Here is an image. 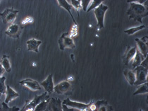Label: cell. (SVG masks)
<instances>
[{
  "mask_svg": "<svg viewBox=\"0 0 148 111\" xmlns=\"http://www.w3.org/2000/svg\"><path fill=\"white\" fill-rule=\"evenodd\" d=\"M127 2L130 4L129 9L126 12L129 16V19H133L135 21L142 23V19L148 14L147 1L145 4H140L130 1H127Z\"/></svg>",
  "mask_w": 148,
  "mask_h": 111,
  "instance_id": "cell-1",
  "label": "cell"
},
{
  "mask_svg": "<svg viewBox=\"0 0 148 111\" xmlns=\"http://www.w3.org/2000/svg\"><path fill=\"white\" fill-rule=\"evenodd\" d=\"M49 96L50 95L47 94L46 92L43 93L42 94L40 95V96H38V95H35V98L32 101H28L26 100L25 101V104L23 106V108L22 109H21V111H28V110H35V108H36V106L38 104L40 103L42 101H45L49 99Z\"/></svg>",
  "mask_w": 148,
  "mask_h": 111,
  "instance_id": "cell-2",
  "label": "cell"
},
{
  "mask_svg": "<svg viewBox=\"0 0 148 111\" xmlns=\"http://www.w3.org/2000/svg\"><path fill=\"white\" fill-rule=\"evenodd\" d=\"M18 12L19 11L15 10L14 7L10 8V9H6L4 12L1 13L0 14L3 23L5 25H12L15 21Z\"/></svg>",
  "mask_w": 148,
  "mask_h": 111,
  "instance_id": "cell-3",
  "label": "cell"
},
{
  "mask_svg": "<svg viewBox=\"0 0 148 111\" xmlns=\"http://www.w3.org/2000/svg\"><path fill=\"white\" fill-rule=\"evenodd\" d=\"M73 86L70 82L68 81H64L60 82L54 86V92L57 94L65 95V96H69L73 94Z\"/></svg>",
  "mask_w": 148,
  "mask_h": 111,
  "instance_id": "cell-4",
  "label": "cell"
},
{
  "mask_svg": "<svg viewBox=\"0 0 148 111\" xmlns=\"http://www.w3.org/2000/svg\"><path fill=\"white\" fill-rule=\"evenodd\" d=\"M107 9H108V6L104 4H100L98 7L95 8L93 9V12H94L95 15L96 19L97 20V26L98 29L100 30L104 27V15L105 13L107 12Z\"/></svg>",
  "mask_w": 148,
  "mask_h": 111,
  "instance_id": "cell-5",
  "label": "cell"
},
{
  "mask_svg": "<svg viewBox=\"0 0 148 111\" xmlns=\"http://www.w3.org/2000/svg\"><path fill=\"white\" fill-rule=\"evenodd\" d=\"M135 70V73H136V81H135V86H138V85L143 84V83L147 82V69L144 68L141 66H138Z\"/></svg>",
  "mask_w": 148,
  "mask_h": 111,
  "instance_id": "cell-6",
  "label": "cell"
},
{
  "mask_svg": "<svg viewBox=\"0 0 148 111\" xmlns=\"http://www.w3.org/2000/svg\"><path fill=\"white\" fill-rule=\"evenodd\" d=\"M58 43H59V48L61 50H64L66 48H71V49H74L75 48L73 39L69 36V32L63 33L62 36L59 38Z\"/></svg>",
  "mask_w": 148,
  "mask_h": 111,
  "instance_id": "cell-7",
  "label": "cell"
},
{
  "mask_svg": "<svg viewBox=\"0 0 148 111\" xmlns=\"http://www.w3.org/2000/svg\"><path fill=\"white\" fill-rule=\"evenodd\" d=\"M93 103H94V101H92L91 103L88 104H84L81 103L71 101L69 98L63 101V104H65V105L69 106V107L78 109V110H91V106L93 104Z\"/></svg>",
  "mask_w": 148,
  "mask_h": 111,
  "instance_id": "cell-8",
  "label": "cell"
},
{
  "mask_svg": "<svg viewBox=\"0 0 148 111\" xmlns=\"http://www.w3.org/2000/svg\"><path fill=\"white\" fill-rule=\"evenodd\" d=\"M23 28V25L18 23H13L8 28V29L5 31V34L11 38L17 39L20 37L21 34L22 29Z\"/></svg>",
  "mask_w": 148,
  "mask_h": 111,
  "instance_id": "cell-9",
  "label": "cell"
},
{
  "mask_svg": "<svg viewBox=\"0 0 148 111\" xmlns=\"http://www.w3.org/2000/svg\"><path fill=\"white\" fill-rule=\"evenodd\" d=\"M19 84L28 88L30 91H39L41 90V85L37 81L31 79H26L23 81H20L18 82Z\"/></svg>",
  "mask_w": 148,
  "mask_h": 111,
  "instance_id": "cell-10",
  "label": "cell"
},
{
  "mask_svg": "<svg viewBox=\"0 0 148 111\" xmlns=\"http://www.w3.org/2000/svg\"><path fill=\"white\" fill-rule=\"evenodd\" d=\"M62 102L61 100L57 98H49V102L47 104V110L49 111H62Z\"/></svg>",
  "mask_w": 148,
  "mask_h": 111,
  "instance_id": "cell-11",
  "label": "cell"
},
{
  "mask_svg": "<svg viewBox=\"0 0 148 111\" xmlns=\"http://www.w3.org/2000/svg\"><path fill=\"white\" fill-rule=\"evenodd\" d=\"M136 48H131V46H127V49L125 50V54L123 56V62L125 65H128L129 62L134 58L136 54Z\"/></svg>",
  "mask_w": 148,
  "mask_h": 111,
  "instance_id": "cell-12",
  "label": "cell"
},
{
  "mask_svg": "<svg viewBox=\"0 0 148 111\" xmlns=\"http://www.w3.org/2000/svg\"><path fill=\"white\" fill-rule=\"evenodd\" d=\"M52 74L48 75L47 78L46 79L45 81L40 83V85L44 87L45 90L47 93H49V94L50 95L52 94L54 91V83H53V79H52Z\"/></svg>",
  "mask_w": 148,
  "mask_h": 111,
  "instance_id": "cell-13",
  "label": "cell"
},
{
  "mask_svg": "<svg viewBox=\"0 0 148 111\" xmlns=\"http://www.w3.org/2000/svg\"><path fill=\"white\" fill-rule=\"evenodd\" d=\"M123 74H124L125 79L128 82V83L131 86H133L136 79V73H135L134 71L129 70V69H125L123 71Z\"/></svg>",
  "mask_w": 148,
  "mask_h": 111,
  "instance_id": "cell-14",
  "label": "cell"
},
{
  "mask_svg": "<svg viewBox=\"0 0 148 111\" xmlns=\"http://www.w3.org/2000/svg\"><path fill=\"white\" fill-rule=\"evenodd\" d=\"M27 46H28V51H34V52L38 53V48L41 45L42 41H38L35 39H30L26 42Z\"/></svg>",
  "mask_w": 148,
  "mask_h": 111,
  "instance_id": "cell-15",
  "label": "cell"
},
{
  "mask_svg": "<svg viewBox=\"0 0 148 111\" xmlns=\"http://www.w3.org/2000/svg\"><path fill=\"white\" fill-rule=\"evenodd\" d=\"M57 2H58V4H59V6H60V7H62V8H63V9H66V10L67 12L69 13L71 17V19H73L74 23H75V25H78L77 22L75 21V19H74L73 14H71V9H72V7H73L71 4H69V1H65V0H58Z\"/></svg>",
  "mask_w": 148,
  "mask_h": 111,
  "instance_id": "cell-16",
  "label": "cell"
},
{
  "mask_svg": "<svg viewBox=\"0 0 148 111\" xmlns=\"http://www.w3.org/2000/svg\"><path fill=\"white\" fill-rule=\"evenodd\" d=\"M136 41L137 45H138V47L139 48L138 50L140 51V52L144 56V57H147V53H148V50H147V44H146L145 43H144L142 40L139 39V38H136L135 39Z\"/></svg>",
  "mask_w": 148,
  "mask_h": 111,
  "instance_id": "cell-17",
  "label": "cell"
},
{
  "mask_svg": "<svg viewBox=\"0 0 148 111\" xmlns=\"http://www.w3.org/2000/svg\"><path fill=\"white\" fill-rule=\"evenodd\" d=\"M19 97V94L16 92L13 88H12L9 85H7V91H6V98L4 102L6 103H9L10 101H13V100L16 99V98Z\"/></svg>",
  "mask_w": 148,
  "mask_h": 111,
  "instance_id": "cell-18",
  "label": "cell"
},
{
  "mask_svg": "<svg viewBox=\"0 0 148 111\" xmlns=\"http://www.w3.org/2000/svg\"><path fill=\"white\" fill-rule=\"evenodd\" d=\"M145 57L140 52V51L138 50V48H137V50H136V54L134 57V59H133V64H132V67H133V69L136 68V67L140 65L141 62L144 60Z\"/></svg>",
  "mask_w": 148,
  "mask_h": 111,
  "instance_id": "cell-19",
  "label": "cell"
},
{
  "mask_svg": "<svg viewBox=\"0 0 148 111\" xmlns=\"http://www.w3.org/2000/svg\"><path fill=\"white\" fill-rule=\"evenodd\" d=\"M0 64L3 66V67L5 69L6 72H10L12 71V66H11L9 56L3 55Z\"/></svg>",
  "mask_w": 148,
  "mask_h": 111,
  "instance_id": "cell-20",
  "label": "cell"
},
{
  "mask_svg": "<svg viewBox=\"0 0 148 111\" xmlns=\"http://www.w3.org/2000/svg\"><path fill=\"white\" fill-rule=\"evenodd\" d=\"M138 86V88H137L136 92L133 94V96H136V95H138V94H147L148 92L147 82L143 83V84L138 85V86Z\"/></svg>",
  "mask_w": 148,
  "mask_h": 111,
  "instance_id": "cell-21",
  "label": "cell"
},
{
  "mask_svg": "<svg viewBox=\"0 0 148 111\" xmlns=\"http://www.w3.org/2000/svg\"><path fill=\"white\" fill-rule=\"evenodd\" d=\"M49 99L42 101L40 103H39L38 105L36 106V108H35V111L47 110V104H48V102H49Z\"/></svg>",
  "mask_w": 148,
  "mask_h": 111,
  "instance_id": "cell-22",
  "label": "cell"
},
{
  "mask_svg": "<svg viewBox=\"0 0 148 111\" xmlns=\"http://www.w3.org/2000/svg\"><path fill=\"white\" fill-rule=\"evenodd\" d=\"M145 28V26L144 25H142V26H140L134 27V28H129V29L125 30H124V33H126V34L129 35H133L134 33H136V32L139 31V30H140L144 29Z\"/></svg>",
  "mask_w": 148,
  "mask_h": 111,
  "instance_id": "cell-23",
  "label": "cell"
},
{
  "mask_svg": "<svg viewBox=\"0 0 148 111\" xmlns=\"http://www.w3.org/2000/svg\"><path fill=\"white\" fill-rule=\"evenodd\" d=\"M5 80V77H0V93L1 94H6V91H7V86H6L4 83Z\"/></svg>",
  "mask_w": 148,
  "mask_h": 111,
  "instance_id": "cell-24",
  "label": "cell"
},
{
  "mask_svg": "<svg viewBox=\"0 0 148 111\" xmlns=\"http://www.w3.org/2000/svg\"><path fill=\"white\" fill-rule=\"evenodd\" d=\"M70 2L71 3V5L75 9V12H77V14L79 17V9H80L82 8V5H81V1H79V0H71L70 1Z\"/></svg>",
  "mask_w": 148,
  "mask_h": 111,
  "instance_id": "cell-25",
  "label": "cell"
},
{
  "mask_svg": "<svg viewBox=\"0 0 148 111\" xmlns=\"http://www.w3.org/2000/svg\"><path fill=\"white\" fill-rule=\"evenodd\" d=\"M102 4V1H97V0H92V4L91 6L88 8V9L87 10V12H90V11L93 10L95 8H97L99 6L100 4Z\"/></svg>",
  "mask_w": 148,
  "mask_h": 111,
  "instance_id": "cell-26",
  "label": "cell"
},
{
  "mask_svg": "<svg viewBox=\"0 0 148 111\" xmlns=\"http://www.w3.org/2000/svg\"><path fill=\"white\" fill-rule=\"evenodd\" d=\"M1 110H5V111H14V110H21L18 108L16 106H14L12 108H9L8 106L7 103H6L5 102L2 103V108Z\"/></svg>",
  "mask_w": 148,
  "mask_h": 111,
  "instance_id": "cell-27",
  "label": "cell"
},
{
  "mask_svg": "<svg viewBox=\"0 0 148 111\" xmlns=\"http://www.w3.org/2000/svg\"><path fill=\"white\" fill-rule=\"evenodd\" d=\"M92 2V0H86V1H81V5L82 8H83V11L85 12H87V8H88V6L89 5L90 3Z\"/></svg>",
  "mask_w": 148,
  "mask_h": 111,
  "instance_id": "cell-28",
  "label": "cell"
},
{
  "mask_svg": "<svg viewBox=\"0 0 148 111\" xmlns=\"http://www.w3.org/2000/svg\"><path fill=\"white\" fill-rule=\"evenodd\" d=\"M62 109L64 111H78V109L73 108H67V105H65V104H63L62 105Z\"/></svg>",
  "mask_w": 148,
  "mask_h": 111,
  "instance_id": "cell-29",
  "label": "cell"
},
{
  "mask_svg": "<svg viewBox=\"0 0 148 111\" xmlns=\"http://www.w3.org/2000/svg\"><path fill=\"white\" fill-rule=\"evenodd\" d=\"M147 62H148V58L147 57H145V58L144 59V60H143L142 62H141L140 65V66L144 67V68L147 69Z\"/></svg>",
  "mask_w": 148,
  "mask_h": 111,
  "instance_id": "cell-30",
  "label": "cell"
},
{
  "mask_svg": "<svg viewBox=\"0 0 148 111\" xmlns=\"http://www.w3.org/2000/svg\"><path fill=\"white\" fill-rule=\"evenodd\" d=\"M5 72H6L5 69H4V67H3V66L1 65V64H0V77H3L2 75L4 74V73Z\"/></svg>",
  "mask_w": 148,
  "mask_h": 111,
  "instance_id": "cell-31",
  "label": "cell"
},
{
  "mask_svg": "<svg viewBox=\"0 0 148 111\" xmlns=\"http://www.w3.org/2000/svg\"><path fill=\"white\" fill-rule=\"evenodd\" d=\"M147 39H148L147 36H145V37H143V38H141V40H142L144 43H145L146 44H147Z\"/></svg>",
  "mask_w": 148,
  "mask_h": 111,
  "instance_id": "cell-32",
  "label": "cell"
},
{
  "mask_svg": "<svg viewBox=\"0 0 148 111\" xmlns=\"http://www.w3.org/2000/svg\"><path fill=\"white\" fill-rule=\"evenodd\" d=\"M71 59H72V62H75V59H74V55H73V54H71Z\"/></svg>",
  "mask_w": 148,
  "mask_h": 111,
  "instance_id": "cell-33",
  "label": "cell"
}]
</instances>
